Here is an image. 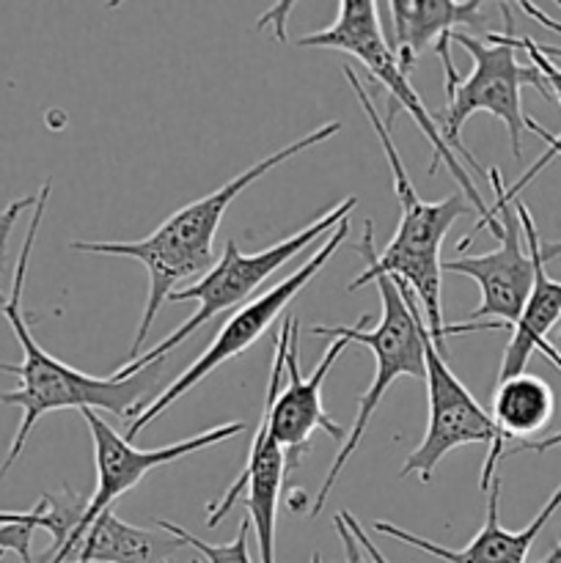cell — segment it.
<instances>
[{
    "instance_id": "cell-1",
    "label": "cell",
    "mask_w": 561,
    "mask_h": 563,
    "mask_svg": "<svg viewBox=\"0 0 561 563\" xmlns=\"http://www.w3.org/2000/svg\"><path fill=\"white\" fill-rule=\"evenodd\" d=\"M50 192H53V179H47L38 190L36 203H33V218L28 223V234L22 240L20 258L14 264V278H11L9 302L3 308V317L9 322L11 333H14L16 344L22 350L20 363H0V374H11L16 379L14 390L0 394V405L20 407L22 421L16 427L14 440L9 445L3 467H0V478L14 467L25 451L28 438L36 429L47 412L61 410H97V412H113L116 418L127 421V418H138L160 394H163V363L157 361L138 372L135 377L116 379L110 377H91L77 368L66 366L64 361L50 355L31 333V322H28L25 306H22V295H25V275L28 262H31L33 245H36L38 225L44 220V209H47Z\"/></svg>"
},
{
    "instance_id": "cell-2",
    "label": "cell",
    "mask_w": 561,
    "mask_h": 563,
    "mask_svg": "<svg viewBox=\"0 0 561 563\" xmlns=\"http://www.w3.org/2000/svg\"><path fill=\"white\" fill-rule=\"evenodd\" d=\"M346 82L355 91L358 102H361L363 113H366L369 124H372L374 135H377L380 146H383L385 159L391 168V185H394L396 203H399V225H396L394 240L385 245L383 253H374V223L366 220L363 229V240L358 242L355 251L366 258V269L346 286V291H358L361 286L374 284L377 278H394L405 284L407 289L416 291L418 302H421L424 324L429 330V339L435 341V350L443 357H449L446 350V319H443V240L451 231V225L460 218L471 212V203L462 198V192L443 198V201H424L413 187L410 176H407L402 154L396 143L391 141V126L385 124L383 115L374 108V99L369 97L366 86L361 77L355 75L352 66H344Z\"/></svg>"
},
{
    "instance_id": "cell-3",
    "label": "cell",
    "mask_w": 561,
    "mask_h": 563,
    "mask_svg": "<svg viewBox=\"0 0 561 563\" xmlns=\"http://www.w3.org/2000/svg\"><path fill=\"white\" fill-rule=\"evenodd\" d=\"M341 121H328V124L317 126L308 135L297 137L295 143H286L278 152L267 154L258 159L256 165L242 170L240 176L229 179L212 190L209 196L198 198V201L187 203V207L176 209L170 218H165L157 229L148 236L135 242H72V251L77 253H97V256H121V258H135L146 267L148 275V297L146 308L141 313V324H138L135 341H132L130 355L124 357V366L141 357V350L146 346L148 330H152L154 319H157L160 308L168 302L174 295L176 286L187 278H198L207 275L215 267V234H218L223 214L253 181L267 176L270 170L278 168L286 159L297 157L300 152L319 146L328 137L339 135Z\"/></svg>"
},
{
    "instance_id": "cell-4",
    "label": "cell",
    "mask_w": 561,
    "mask_h": 563,
    "mask_svg": "<svg viewBox=\"0 0 561 563\" xmlns=\"http://www.w3.org/2000/svg\"><path fill=\"white\" fill-rule=\"evenodd\" d=\"M297 47L339 49V53H346L352 55V58L361 60V64L366 66L369 77L388 91V110H385L383 115L385 124L394 126L396 113H399V110H407L410 119L416 121L418 130L424 132V137H427L435 148V163L429 165L427 174L432 176L440 165H446L449 174L457 179V185H460L462 198H465V201L479 212L476 231L490 229L493 234H498L501 229L498 218L490 212V207L484 203L479 187L473 185L468 170L462 168L460 157L446 146L438 121H435V115L429 113L427 104L421 102L416 88L410 86V75H407V71L399 66V60H396V53L391 49L388 36H385L380 3H374V0H341L333 25L300 36L297 38Z\"/></svg>"
},
{
    "instance_id": "cell-5",
    "label": "cell",
    "mask_w": 561,
    "mask_h": 563,
    "mask_svg": "<svg viewBox=\"0 0 561 563\" xmlns=\"http://www.w3.org/2000/svg\"><path fill=\"white\" fill-rule=\"evenodd\" d=\"M374 284H377L380 291V322L374 328H369V313H363L355 328H322V324H314L311 328V333L322 335V339H344L346 344L366 346L374 355V379L369 383L366 394H361V399H358L355 421L346 429L344 443H341L339 454H336L333 465H330L328 476H324L322 487H319L317 498H314L308 517L322 515L330 489L336 487L350 456L361 445L369 421L377 412L380 401L388 394L391 385L399 377H427V361H424L427 324H424V313L413 302L410 289L394 278H377Z\"/></svg>"
},
{
    "instance_id": "cell-6",
    "label": "cell",
    "mask_w": 561,
    "mask_h": 563,
    "mask_svg": "<svg viewBox=\"0 0 561 563\" xmlns=\"http://www.w3.org/2000/svg\"><path fill=\"white\" fill-rule=\"evenodd\" d=\"M355 207H358V196L344 198V201H339L336 207L324 209V212L319 214L314 223L302 225L297 234L286 236V240L275 242V245L264 247V251H258V253H242L240 245H237L234 240L226 242L223 256L215 262V267L209 269V273L204 275L198 284L187 286V289H182V291H174V295L168 297V302L196 300L198 311L193 313L187 322H182L179 328L168 335V339H163L157 346H152V350L143 352L138 361H132L130 366L116 368L113 377L116 379L135 377L138 372H143V368L152 366V363L165 361V357H168L176 346L185 344V341L190 339L193 333H198L204 324L212 322V319L220 317V313L231 311V308L242 306V302H245L248 297H251L253 291H256L258 286L270 278V275L278 273L284 264H289L292 258L300 256L306 247L317 245L322 236L333 234V231L339 229V223L350 220V214L355 212Z\"/></svg>"
},
{
    "instance_id": "cell-7",
    "label": "cell",
    "mask_w": 561,
    "mask_h": 563,
    "mask_svg": "<svg viewBox=\"0 0 561 563\" xmlns=\"http://www.w3.org/2000/svg\"><path fill=\"white\" fill-rule=\"evenodd\" d=\"M454 44H460L473 58V69L468 77H457L454 82H446V104L440 115V132L451 152L460 159H465L471 168L482 174V165L473 159L468 146L462 143V126L479 110H487L495 119H501L509 132L512 154L515 159H522V130H526V113H522L520 91L526 86L537 88L544 99H550V88L544 82L542 71L537 66H526L517 60V49L504 36L495 31L484 33V38L471 36L465 31H457Z\"/></svg>"
},
{
    "instance_id": "cell-8",
    "label": "cell",
    "mask_w": 561,
    "mask_h": 563,
    "mask_svg": "<svg viewBox=\"0 0 561 563\" xmlns=\"http://www.w3.org/2000/svg\"><path fill=\"white\" fill-rule=\"evenodd\" d=\"M424 361H427V399L429 418L427 432H424L421 445L413 451L402 465L399 478L418 476L424 484L432 482L435 467L440 465L446 454L462 445H487V460H484L482 476H479V489L487 495L490 484L498 476L501 456H504V440L495 429L493 416L473 399L471 390L465 388L460 377L449 368L446 357L435 350V341L429 339V330L424 335Z\"/></svg>"
},
{
    "instance_id": "cell-9",
    "label": "cell",
    "mask_w": 561,
    "mask_h": 563,
    "mask_svg": "<svg viewBox=\"0 0 561 563\" xmlns=\"http://www.w3.org/2000/svg\"><path fill=\"white\" fill-rule=\"evenodd\" d=\"M346 234H350V220L339 223V229H336L333 234L324 236V245H319L317 253H314V256L308 258L300 269H295L289 278H284L280 284H275L273 289L264 291V295L253 297V300L245 302L242 308H237V313H231L229 322L220 328V333L215 335L212 344H209L207 350H204L201 355H198L196 361H193L190 366L179 374V377L170 379V383L163 388V394H160L157 399H154L152 405H148L146 410L135 418V423L127 429V440L132 443V440H135L138 434L148 427V423L157 421V418L163 416L170 405H176V401H179L187 390L196 388L201 379H207L215 368H220L223 363H229L231 357H237V355H242L245 350H251V346L256 344L264 333H267L270 324H273L275 319L286 311V306H289V302L295 300V297L300 295V291L306 289V286L311 284L319 273H322L324 264H328L330 258H333V253L346 242Z\"/></svg>"
},
{
    "instance_id": "cell-10",
    "label": "cell",
    "mask_w": 561,
    "mask_h": 563,
    "mask_svg": "<svg viewBox=\"0 0 561 563\" xmlns=\"http://www.w3.org/2000/svg\"><path fill=\"white\" fill-rule=\"evenodd\" d=\"M297 346H300L297 319L286 317L280 330L275 333L273 372H270L267 396H264L270 432H273L275 443L284 449L286 471H295L300 465L302 454H308V449H311L314 432H324L330 440H336L339 449L346 438V429L339 427L324 410L322 385L328 379L330 368L341 357V352L350 344L344 339L330 341L328 352L308 377L300 374V363H297L300 352H297Z\"/></svg>"
},
{
    "instance_id": "cell-11",
    "label": "cell",
    "mask_w": 561,
    "mask_h": 563,
    "mask_svg": "<svg viewBox=\"0 0 561 563\" xmlns=\"http://www.w3.org/2000/svg\"><path fill=\"white\" fill-rule=\"evenodd\" d=\"M490 187L495 192V201L490 212L498 218V242L493 253L484 256L449 258L443 262V273L465 275L476 280L482 291V302L476 311L468 313L465 322L446 324V335L476 333V330H512L520 319L522 306L534 286V256L528 253L526 242L520 240V220L512 203L504 198V179L498 168L487 170Z\"/></svg>"
},
{
    "instance_id": "cell-12",
    "label": "cell",
    "mask_w": 561,
    "mask_h": 563,
    "mask_svg": "<svg viewBox=\"0 0 561 563\" xmlns=\"http://www.w3.org/2000/svg\"><path fill=\"white\" fill-rule=\"evenodd\" d=\"M88 423V432L94 440V465H97V489L88 498L86 515H82L80 528H77L75 537L64 544L58 555L47 563H66L72 561V553L80 544V539L86 537V531L91 528V522L97 520L102 511L113 509L116 500L121 495H127L130 489H135L143 478L152 471L165 465H174V462L185 460V456L198 454L204 449H212V445L226 443V440L237 438L248 429V423L242 421H229L220 423V427L207 429V432H198L196 438L179 440V443L170 445H157V449H135L127 438H121L110 423H105V418L97 410L82 412Z\"/></svg>"
},
{
    "instance_id": "cell-13",
    "label": "cell",
    "mask_w": 561,
    "mask_h": 563,
    "mask_svg": "<svg viewBox=\"0 0 561 563\" xmlns=\"http://www.w3.org/2000/svg\"><path fill=\"white\" fill-rule=\"evenodd\" d=\"M286 478L284 449L273 440L270 432L267 407L258 418L256 438H253L251 454H248L242 476L226 489L218 504H209L207 528H218L234 506H245L248 520L258 544V563H275V526H278V500L280 487Z\"/></svg>"
},
{
    "instance_id": "cell-14",
    "label": "cell",
    "mask_w": 561,
    "mask_h": 563,
    "mask_svg": "<svg viewBox=\"0 0 561 563\" xmlns=\"http://www.w3.org/2000/svg\"><path fill=\"white\" fill-rule=\"evenodd\" d=\"M515 203V212L517 220H520L522 236H526L528 253L534 256V286L526 306H522L520 319H517L515 328L509 330L512 339L509 344H506L504 357H501L498 383L501 379H509L515 377V374L526 372L534 352H542V355L548 357L550 366H556L561 372V352L548 341L550 330H553L561 319V280H553L548 275V269H544V264H548L550 258L561 256V242L544 245V242L539 240L537 225H534L531 212H528L526 203Z\"/></svg>"
},
{
    "instance_id": "cell-15",
    "label": "cell",
    "mask_w": 561,
    "mask_h": 563,
    "mask_svg": "<svg viewBox=\"0 0 561 563\" xmlns=\"http://www.w3.org/2000/svg\"><path fill=\"white\" fill-rule=\"evenodd\" d=\"M385 5V14H391L394 25V38L391 49L396 53L402 69L410 75L413 66L418 64L421 53L435 47L440 64H443L446 82H454L457 66L451 58L457 27H479L487 22L484 16V3L468 0V3H454V0H391Z\"/></svg>"
},
{
    "instance_id": "cell-16",
    "label": "cell",
    "mask_w": 561,
    "mask_h": 563,
    "mask_svg": "<svg viewBox=\"0 0 561 563\" xmlns=\"http://www.w3.org/2000/svg\"><path fill=\"white\" fill-rule=\"evenodd\" d=\"M498 504H501V476L493 478L487 489V517H484V526L471 542L462 550L443 548V544H435L429 539L416 537V533L405 531V528L394 526V522L374 520L372 528L383 537L396 539L402 544H410V548L421 550V553L432 555L446 563H526L528 553H531L534 542L542 533V528L548 526L550 517L561 509V484L556 487V493L550 495L548 504L539 509V515L528 522L522 531H506L498 520Z\"/></svg>"
},
{
    "instance_id": "cell-17",
    "label": "cell",
    "mask_w": 561,
    "mask_h": 563,
    "mask_svg": "<svg viewBox=\"0 0 561 563\" xmlns=\"http://www.w3.org/2000/svg\"><path fill=\"white\" fill-rule=\"evenodd\" d=\"M185 544L170 533H154L146 528L119 520L113 509L102 511L80 544L72 553L75 563H168Z\"/></svg>"
},
{
    "instance_id": "cell-18",
    "label": "cell",
    "mask_w": 561,
    "mask_h": 563,
    "mask_svg": "<svg viewBox=\"0 0 561 563\" xmlns=\"http://www.w3.org/2000/svg\"><path fill=\"white\" fill-rule=\"evenodd\" d=\"M556 412L553 388L537 374H515L501 379L493 390V423L501 440L526 443L531 434L542 432Z\"/></svg>"
},
{
    "instance_id": "cell-19",
    "label": "cell",
    "mask_w": 561,
    "mask_h": 563,
    "mask_svg": "<svg viewBox=\"0 0 561 563\" xmlns=\"http://www.w3.org/2000/svg\"><path fill=\"white\" fill-rule=\"evenodd\" d=\"M509 5L512 3H501V14H504V22H506V31L501 33V36H504V42H509L515 49H526V55H528V58H531V64L537 66L539 71H542L544 82H548V88H550V97H553V93H556V99H559V104H561V69H556L553 60H548L542 53H539L537 42H534L531 36H515V31H512V27H515V25H512V9H509ZM526 130H531L534 135L542 137V141L548 143V152H544L542 157H539L537 163H534L531 168H528L526 174H522L520 179L515 181V185L504 187V198L509 203L517 201V196H520V192L526 190L528 185H531L534 176H537L539 170L544 168V165L553 163L556 154L561 152V135H553V132H548L542 124H537V121H534V119H528V115H526Z\"/></svg>"
},
{
    "instance_id": "cell-20",
    "label": "cell",
    "mask_w": 561,
    "mask_h": 563,
    "mask_svg": "<svg viewBox=\"0 0 561 563\" xmlns=\"http://www.w3.org/2000/svg\"><path fill=\"white\" fill-rule=\"evenodd\" d=\"M157 528L160 531L170 533V537L179 539L185 548L196 550L198 555H204L207 563H253L251 561V553H248V533H251V520H242L240 522V531H237V537L231 539L229 544H209L204 542V539L193 537L190 531H185L182 526H176V522H168V520H157Z\"/></svg>"
},
{
    "instance_id": "cell-21",
    "label": "cell",
    "mask_w": 561,
    "mask_h": 563,
    "mask_svg": "<svg viewBox=\"0 0 561 563\" xmlns=\"http://www.w3.org/2000/svg\"><path fill=\"white\" fill-rule=\"evenodd\" d=\"M44 526L42 504H36L31 509V520L28 522H11V526H0V553H14L20 555L22 563H33L31 544L33 533Z\"/></svg>"
},
{
    "instance_id": "cell-22",
    "label": "cell",
    "mask_w": 561,
    "mask_h": 563,
    "mask_svg": "<svg viewBox=\"0 0 561 563\" xmlns=\"http://www.w3.org/2000/svg\"><path fill=\"white\" fill-rule=\"evenodd\" d=\"M36 203V196H25V198H16V201L6 203V209L0 212V275L9 273V240H11V231H14L16 220L25 209H31ZM9 302V295L0 291V311L6 308Z\"/></svg>"
},
{
    "instance_id": "cell-23",
    "label": "cell",
    "mask_w": 561,
    "mask_h": 563,
    "mask_svg": "<svg viewBox=\"0 0 561 563\" xmlns=\"http://www.w3.org/2000/svg\"><path fill=\"white\" fill-rule=\"evenodd\" d=\"M339 517H341V520H344V526L350 528L352 537L358 539V544H361V550H363V555H366V561H372V563H391L383 553H380L377 544H374L372 539H369V533L363 531V526L355 520V515H350V511H339Z\"/></svg>"
},
{
    "instance_id": "cell-24",
    "label": "cell",
    "mask_w": 561,
    "mask_h": 563,
    "mask_svg": "<svg viewBox=\"0 0 561 563\" xmlns=\"http://www.w3.org/2000/svg\"><path fill=\"white\" fill-rule=\"evenodd\" d=\"M517 5H520V9L526 11L528 16H534V20H537L539 25H548L550 31H559V33H561V25H559V22L550 20V16L544 14V11H539L537 5H534V3H528V0H522V3H517ZM537 49H539V53H542L544 58H548V60L561 58V47H556V44H539V42H537Z\"/></svg>"
},
{
    "instance_id": "cell-25",
    "label": "cell",
    "mask_w": 561,
    "mask_h": 563,
    "mask_svg": "<svg viewBox=\"0 0 561 563\" xmlns=\"http://www.w3.org/2000/svg\"><path fill=\"white\" fill-rule=\"evenodd\" d=\"M548 451H561V432L548 434L542 440H526V443H517L515 449H504V456H517V454H548Z\"/></svg>"
},
{
    "instance_id": "cell-26",
    "label": "cell",
    "mask_w": 561,
    "mask_h": 563,
    "mask_svg": "<svg viewBox=\"0 0 561 563\" xmlns=\"http://www.w3.org/2000/svg\"><path fill=\"white\" fill-rule=\"evenodd\" d=\"M333 526H336V533H339L341 550H344V561L346 563H369L366 555H363L361 544H358V539L352 537V531L344 526V520H341L339 515L333 517Z\"/></svg>"
},
{
    "instance_id": "cell-27",
    "label": "cell",
    "mask_w": 561,
    "mask_h": 563,
    "mask_svg": "<svg viewBox=\"0 0 561 563\" xmlns=\"http://www.w3.org/2000/svg\"><path fill=\"white\" fill-rule=\"evenodd\" d=\"M542 563H561V542H559V548H556L553 553H550L548 559H544Z\"/></svg>"
},
{
    "instance_id": "cell-28",
    "label": "cell",
    "mask_w": 561,
    "mask_h": 563,
    "mask_svg": "<svg viewBox=\"0 0 561 563\" xmlns=\"http://www.w3.org/2000/svg\"><path fill=\"white\" fill-rule=\"evenodd\" d=\"M311 563H322V559H319V553L311 555Z\"/></svg>"
},
{
    "instance_id": "cell-29",
    "label": "cell",
    "mask_w": 561,
    "mask_h": 563,
    "mask_svg": "<svg viewBox=\"0 0 561 563\" xmlns=\"http://www.w3.org/2000/svg\"><path fill=\"white\" fill-rule=\"evenodd\" d=\"M556 157H561V152H559V154H556ZM559 341H561V335H559Z\"/></svg>"
},
{
    "instance_id": "cell-30",
    "label": "cell",
    "mask_w": 561,
    "mask_h": 563,
    "mask_svg": "<svg viewBox=\"0 0 561 563\" xmlns=\"http://www.w3.org/2000/svg\"><path fill=\"white\" fill-rule=\"evenodd\" d=\"M3 555H6V553H0V561H3Z\"/></svg>"
},
{
    "instance_id": "cell-31",
    "label": "cell",
    "mask_w": 561,
    "mask_h": 563,
    "mask_svg": "<svg viewBox=\"0 0 561 563\" xmlns=\"http://www.w3.org/2000/svg\"><path fill=\"white\" fill-rule=\"evenodd\" d=\"M193 563H198V561H193Z\"/></svg>"
},
{
    "instance_id": "cell-32",
    "label": "cell",
    "mask_w": 561,
    "mask_h": 563,
    "mask_svg": "<svg viewBox=\"0 0 561 563\" xmlns=\"http://www.w3.org/2000/svg\"><path fill=\"white\" fill-rule=\"evenodd\" d=\"M559 5H561V0H559Z\"/></svg>"
}]
</instances>
